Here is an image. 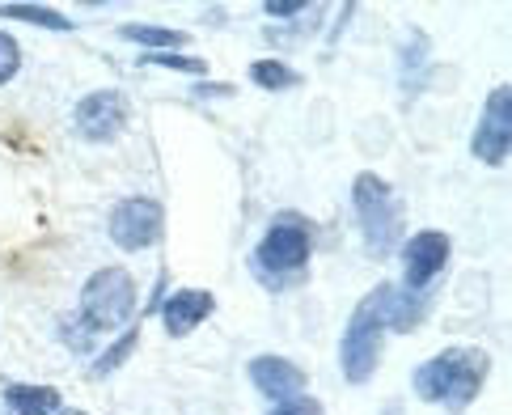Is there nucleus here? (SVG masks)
<instances>
[{
    "label": "nucleus",
    "mask_w": 512,
    "mask_h": 415,
    "mask_svg": "<svg viewBox=\"0 0 512 415\" xmlns=\"http://www.w3.org/2000/svg\"><path fill=\"white\" fill-rule=\"evenodd\" d=\"M212 310H216L212 293H204V288H178V293L161 301V322H166V331L178 339V335H191Z\"/></svg>",
    "instance_id": "nucleus-11"
},
{
    "label": "nucleus",
    "mask_w": 512,
    "mask_h": 415,
    "mask_svg": "<svg viewBox=\"0 0 512 415\" xmlns=\"http://www.w3.org/2000/svg\"><path fill=\"white\" fill-rule=\"evenodd\" d=\"M111 242L119 250H149L161 229H166V212H161L157 200H144V195H132V200H119L111 212Z\"/></svg>",
    "instance_id": "nucleus-7"
},
{
    "label": "nucleus",
    "mask_w": 512,
    "mask_h": 415,
    "mask_svg": "<svg viewBox=\"0 0 512 415\" xmlns=\"http://www.w3.org/2000/svg\"><path fill=\"white\" fill-rule=\"evenodd\" d=\"M119 39L140 43V47H153V51H178V47H187V34H182V30H170V26H140V22L119 26Z\"/></svg>",
    "instance_id": "nucleus-13"
},
{
    "label": "nucleus",
    "mask_w": 512,
    "mask_h": 415,
    "mask_svg": "<svg viewBox=\"0 0 512 415\" xmlns=\"http://www.w3.org/2000/svg\"><path fill=\"white\" fill-rule=\"evenodd\" d=\"M136 314V280L127 267H102L81 288V327L89 335L119 331Z\"/></svg>",
    "instance_id": "nucleus-4"
},
{
    "label": "nucleus",
    "mask_w": 512,
    "mask_h": 415,
    "mask_svg": "<svg viewBox=\"0 0 512 415\" xmlns=\"http://www.w3.org/2000/svg\"><path fill=\"white\" fill-rule=\"evenodd\" d=\"M263 13H267V17H305L309 5H301V0H267Z\"/></svg>",
    "instance_id": "nucleus-20"
},
{
    "label": "nucleus",
    "mask_w": 512,
    "mask_h": 415,
    "mask_svg": "<svg viewBox=\"0 0 512 415\" xmlns=\"http://www.w3.org/2000/svg\"><path fill=\"white\" fill-rule=\"evenodd\" d=\"M64 394L56 386H26V382H13L5 386V407L13 415H60Z\"/></svg>",
    "instance_id": "nucleus-12"
},
{
    "label": "nucleus",
    "mask_w": 512,
    "mask_h": 415,
    "mask_svg": "<svg viewBox=\"0 0 512 415\" xmlns=\"http://www.w3.org/2000/svg\"><path fill=\"white\" fill-rule=\"evenodd\" d=\"M271 415H326L322 403L314 399V394H301V399H288V403H276V411Z\"/></svg>",
    "instance_id": "nucleus-19"
},
{
    "label": "nucleus",
    "mask_w": 512,
    "mask_h": 415,
    "mask_svg": "<svg viewBox=\"0 0 512 415\" xmlns=\"http://www.w3.org/2000/svg\"><path fill=\"white\" fill-rule=\"evenodd\" d=\"M491 373V356L483 348H449V352H436L432 360L415 369L411 386L424 403H441L449 407V415H462Z\"/></svg>",
    "instance_id": "nucleus-1"
},
{
    "label": "nucleus",
    "mask_w": 512,
    "mask_h": 415,
    "mask_svg": "<svg viewBox=\"0 0 512 415\" xmlns=\"http://www.w3.org/2000/svg\"><path fill=\"white\" fill-rule=\"evenodd\" d=\"M250 382L263 399L288 403V399H301L305 394V369L292 365V360H284V356H254L250 360Z\"/></svg>",
    "instance_id": "nucleus-10"
},
{
    "label": "nucleus",
    "mask_w": 512,
    "mask_h": 415,
    "mask_svg": "<svg viewBox=\"0 0 512 415\" xmlns=\"http://www.w3.org/2000/svg\"><path fill=\"white\" fill-rule=\"evenodd\" d=\"M136 344H140V331H136V327H127V331H123V335L115 339V344L102 352V360L94 365V377H106V373H115V369L123 365V360L136 352Z\"/></svg>",
    "instance_id": "nucleus-16"
},
{
    "label": "nucleus",
    "mask_w": 512,
    "mask_h": 415,
    "mask_svg": "<svg viewBox=\"0 0 512 415\" xmlns=\"http://www.w3.org/2000/svg\"><path fill=\"white\" fill-rule=\"evenodd\" d=\"M386 293L390 284H377L369 297H364L352 318H347L343 344H339V369L352 386H364L381 365V339H386Z\"/></svg>",
    "instance_id": "nucleus-2"
},
{
    "label": "nucleus",
    "mask_w": 512,
    "mask_h": 415,
    "mask_svg": "<svg viewBox=\"0 0 512 415\" xmlns=\"http://www.w3.org/2000/svg\"><path fill=\"white\" fill-rule=\"evenodd\" d=\"M72 128H77L81 140H94V144L115 140L127 128V98L119 94V89H94V94H85L77 102Z\"/></svg>",
    "instance_id": "nucleus-9"
},
{
    "label": "nucleus",
    "mask_w": 512,
    "mask_h": 415,
    "mask_svg": "<svg viewBox=\"0 0 512 415\" xmlns=\"http://www.w3.org/2000/svg\"><path fill=\"white\" fill-rule=\"evenodd\" d=\"M453 242L441 229H419L415 238L402 242V284H407L411 297H424L428 284L449 267Z\"/></svg>",
    "instance_id": "nucleus-6"
},
{
    "label": "nucleus",
    "mask_w": 512,
    "mask_h": 415,
    "mask_svg": "<svg viewBox=\"0 0 512 415\" xmlns=\"http://www.w3.org/2000/svg\"><path fill=\"white\" fill-rule=\"evenodd\" d=\"M512 149V111H508V85H496L483 102L479 128L470 136V153L483 166H504V157Z\"/></svg>",
    "instance_id": "nucleus-8"
},
{
    "label": "nucleus",
    "mask_w": 512,
    "mask_h": 415,
    "mask_svg": "<svg viewBox=\"0 0 512 415\" xmlns=\"http://www.w3.org/2000/svg\"><path fill=\"white\" fill-rule=\"evenodd\" d=\"M250 81L259 89H271V94H280V89H297L301 85V72L288 68L284 60H254L250 64Z\"/></svg>",
    "instance_id": "nucleus-15"
},
{
    "label": "nucleus",
    "mask_w": 512,
    "mask_h": 415,
    "mask_svg": "<svg viewBox=\"0 0 512 415\" xmlns=\"http://www.w3.org/2000/svg\"><path fill=\"white\" fill-rule=\"evenodd\" d=\"M352 204H356L360 233H364V246H369V255L373 259L390 255L394 242H398V225H402V212H398V200H394L390 183L381 174H373V170L356 174Z\"/></svg>",
    "instance_id": "nucleus-5"
},
{
    "label": "nucleus",
    "mask_w": 512,
    "mask_h": 415,
    "mask_svg": "<svg viewBox=\"0 0 512 415\" xmlns=\"http://www.w3.org/2000/svg\"><path fill=\"white\" fill-rule=\"evenodd\" d=\"M140 64L170 68V72H204V60H195V56H174V51H153V56H140Z\"/></svg>",
    "instance_id": "nucleus-18"
},
{
    "label": "nucleus",
    "mask_w": 512,
    "mask_h": 415,
    "mask_svg": "<svg viewBox=\"0 0 512 415\" xmlns=\"http://www.w3.org/2000/svg\"><path fill=\"white\" fill-rule=\"evenodd\" d=\"M0 17H9V22H26V26H43V30H60L68 34L77 22H68L64 13L47 9V5H0Z\"/></svg>",
    "instance_id": "nucleus-14"
},
{
    "label": "nucleus",
    "mask_w": 512,
    "mask_h": 415,
    "mask_svg": "<svg viewBox=\"0 0 512 415\" xmlns=\"http://www.w3.org/2000/svg\"><path fill=\"white\" fill-rule=\"evenodd\" d=\"M309 250H314V238H309V225L297 212H280L271 229L263 233L259 250H254V272H259L267 284H288L292 276L305 272Z\"/></svg>",
    "instance_id": "nucleus-3"
},
{
    "label": "nucleus",
    "mask_w": 512,
    "mask_h": 415,
    "mask_svg": "<svg viewBox=\"0 0 512 415\" xmlns=\"http://www.w3.org/2000/svg\"><path fill=\"white\" fill-rule=\"evenodd\" d=\"M17 72H22V47H17V39H9V34L0 30V85H9Z\"/></svg>",
    "instance_id": "nucleus-17"
},
{
    "label": "nucleus",
    "mask_w": 512,
    "mask_h": 415,
    "mask_svg": "<svg viewBox=\"0 0 512 415\" xmlns=\"http://www.w3.org/2000/svg\"><path fill=\"white\" fill-rule=\"evenodd\" d=\"M60 415H89V411H60Z\"/></svg>",
    "instance_id": "nucleus-21"
}]
</instances>
